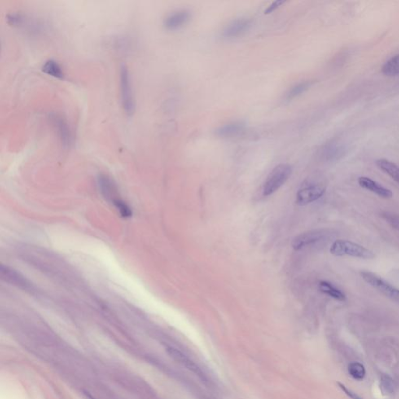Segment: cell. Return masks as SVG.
Masks as SVG:
<instances>
[{"label": "cell", "mask_w": 399, "mask_h": 399, "mask_svg": "<svg viewBox=\"0 0 399 399\" xmlns=\"http://www.w3.org/2000/svg\"><path fill=\"white\" fill-rule=\"evenodd\" d=\"M313 82L311 80H305V81H302V82L295 84L286 93V99L287 101L295 99V98H297L302 94H304V92L307 91L313 85Z\"/></svg>", "instance_id": "obj_17"}, {"label": "cell", "mask_w": 399, "mask_h": 399, "mask_svg": "<svg viewBox=\"0 0 399 399\" xmlns=\"http://www.w3.org/2000/svg\"><path fill=\"white\" fill-rule=\"evenodd\" d=\"M339 387H340L341 390L344 392L345 395H348V397L352 399H363L362 398L360 397L357 394L355 393L354 391H351L350 389L347 388L344 384L341 383H338Z\"/></svg>", "instance_id": "obj_24"}, {"label": "cell", "mask_w": 399, "mask_h": 399, "mask_svg": "<svg viewBox=\"0 0 399 399\" xmlns=\"http://www.w3.org/2000/svg\"><path fill=\"white\" fill-rule=\"evenodd\" d=\"M245 129V124L241 121L231 122L221 126L216 129V135L219 137H231L236 136Z\"/></svg>", "instance_id": "obj_13"}, {"label": "cell", "mask_w": 399, "mask_h": 399, "mask_svg": "<svg viewBox=\"0 0 399 399\" xmlns=\"http://www.w3.org/2000/svg\"><path fill=\"white\" fill-rule=\"evenodd\" d=\"M190 19V14L186 10H176L174 12L168 14L164 18V28L169 31H175L182 28L187 24Z\"/></svg>", "instance_id": "obj_8"}, {"label": "cell", "mask_w": 399, "mask_h": 399, "mask_svg": "<svg viewBox=\"0 0 399 399\" xmlns=\"http://www.w3.org/2000/svg\"><path fill=\"white\" fill-rule=\"evenodd\" d=\"M86 395H87V397H88V399H94V398L92 397L91 395H88V394H86Z\"/></svg>", "instance_id": "obj_26"}, {"label": "cell", "mask_w": 399, "mask_h": 399, "mask_svg": "<svg viewBox=\"0 0 399 399\" xmlns=\"http://www.w3.org/2000/svg\"><path fill=\"white\" fill-rule=\"evenodd\" d=\"M319 290L321 292L327 295L338 301H345L346 299V295H345L343 291H341L339 288L334 286L331 282L327 281H321L319 283Z\"/></svg>", "instance_id": "obj_15"}, {"label": "cell", "mask_w": 399, "mask_h": 399, "mask_svg": "<svg viewBox=\"0 0 399 399\" xmlns=\"http://www.w3.org/2000/svg\"><path fill=\"white\" fill-rule=\"evenodd\" d=\"M292 168L288 164H280L268 175L264 186L263 194L264 196L272 195L286 183L291 176Z\"/></svg>", "instance_id": "obj_4"}, {"label": "cell", "mask_w": 399, "mask_h": 399, "mask_svg": "<svg viewBox=\"0 0 399 399\" xmlns=\"http://www.w3.org/2000/svg\"><path fill=\"white\" fill-rule=\"evenodd\" d=\"M382 218L392 229L399 231V216L391 212H384L382 214Z\"/></svg>", "instance_id": "obj_22"}, {"label": "cell", "mask_w": 399, "mask_h": 399, "mask_svg": "<svg viewBox=\"0 0 399 399\" xmlns=\"http://www.w3.org/2000/svg\"><path fill=\"white\" fill-rule=\"evenodd\" d=\"M41 71L45 73V74L57 79H63L64 77V71L63 67H61L57 61L54 59H49L45 61L41 67Z\"/></svg>", "instance_id": "obj_16"}, {"label": "cell", "mask_w": 399, "mask_h": 399, "mask_svg": "<svg viewBox=\"0 0 399 399\" xmlns=\"http://www.w3.org/2000/svg\"><path fill=\"white\" fill-rule=\"evenodd\" d=\"M376 165L379 169L393 179L395 182L399 183V168L391 161L385 159H378L376 161Z\"/></svg>", "instance_id": "obj_14"}, {"label": "cell", "mask_w": 399, "mask_h": 399, "mask_svg": "<svg viewBox=\"0 0 399 399\" xmlns=\"http://www.w3.org/2000/svg\"><path fill=\"white\" fill-rule=\"evenodd\" d=\"M348 373L355 379L362 380L366 375V369L360 363L353 362L348 366Z\"/></svg>", "instance_id": "obj_20"}, {"label": "cell", "mask_w": 399, "mask_h": 399, "mask_svg": "<svg viewBox=\"0 0 399 399\" xmlns=\"http://www.w3.org/2000/svg\"><path fill=\"white\" fill-rule=\"evenodd\" d=\"M380 387L382 392L386 395H391L395 393V384L393 379L387 374H383L381 378Z\"/></svg>", "instance_id": "obj_19"}, {"label": "cell", "mask_w": 399, "mask_h": 399, "mask_svg": "<svg viewBox=\"0 0 399 399\" xmlns=\"http://www.w3.org/2000/svg\"><path fill=\"white\" fill-rule=\"evenodd\" d=\"M168 352L172 358L174 359L177 362L180 363L182 366H185L186 369L191 371L192 373H194L195 375L198 376L200 378H201L202 380H206L204 372L202 371L201 369L193 360H190L187 356L174 348H168Z\"/></svg>", "instance_id": "obj_11"}, {"label": "cell", "mask_w": 399, "mask_h": 399, "mask_svg": "<svg viewBox=\"0 0 399 399\" xmlns=\"http://www.w3.org/2000/svg\"><path fill=\"white\" fill-rule=\"evenodd\" d=\"M251 20L247 18H240L229 23L222 32V37L227 39H233L243 36L250 29Z\"/></svg>", "instance_id": "obj_7"}, {"label": "cell", "mask_w": 399, "mask_h": 399, "mask_svg": "<svg viewBox=\"0 0 399 399\" xmlns=\"http://www.w3.org/2000/svg\"><path fill=\"white\" fill-rule=\"evenodd\" d=\"M120 89L123 109L127 116H132L136 110L135 96L131 74L125 64L120 67Z\"/></svg>", "instance_id": "obj_1"}, {"label": "cell", "mask_w": 399, "mask_h": 399, "mask_svg": "<svg viewBox=\"0 0 399 399\" xmlns=\"http://www.w3.org/2000/svg\"><path fill=\"white\" fill-rule=\"evenodd\" d=\"M392 274H393L394 277H395L396 279L399 281V269H398V270H394L393 272H392Z\"/></svg>", "instance_id": "obj_25"}, {"label": "cell", "mask_w": 399, "mask_h": 399, "mask_svg": "<svg viewBox=\"0 0 399 399\" xmlns=\"http://www.w3.org/2000/svg\"><path fill=\"white\" fill-rule=\"evenodd\" d=\"M358 183L360 187L374 193L380 198L388 199L393 197V192L391 191L390 189L384 187L382 186L381 184L376 182L375 180H372L366 176L359 177Z\"/></svg>", "instance_id": "obj_9"}, {"label": "cell", "mask_w": 399, "mask_h": 399, "mask_svg": "<svg viewBox=\"0 0 399 399\" xmlns=\"http://www.w3.org/2000/svg\"><path fill=\"white\" fill-rule=\"evenodd\" d=\"M360 275L362 277L363 279L372 287L381 291L382 294L391 299V300L399 304V290L398 288L392 286L391 284L383 279L378 274H374L369 271H361Z\"/></svg>", "instance_id": "obj_5"}, {"label": "cell", "mask_w": 399, "mask_h": 399, "mask_svg": "<svg viewBox=\"0 0 399 399\" xmlns=\"http://www.w3.org/2000/svg\"><path fill=\"white\" fill-rule=\"evenodd\" d=\"M382 73L387 76L399 75V55H395L383 64Z\"/></svg>", "instance_id": "obj_18"}, {"label": "cell", "mask_w": 399, "mask_h": 399, "mask_svg": "<svg viewBox=\"0 0 399 399\" xmlns=\"http://www.w3.org/2000/svg\"><path fill=\"white\" fill-rule=\"evenodd\" d=\"M286 2V1L283 0H276L274 2H272L270 6H268L266 10H264V14H269L275 11L277 9L279 8L280 6H282Z\"/></svg>", "instance_id": "obj_23"}, {"label": "cell", "mask_w": 399, "mask_h": 399, "mask_svg": "<svg viewBox=\"0 0 399 399\" xmlns=\"http://www.w3.org/2000/svg\"><path fill=\"white\" fill-rule=\"evenodd\" d=\"M51 120L57 130V133L59 134L62 144L65 147H70V145L72 144L73 136L67 122L62 116L57 114L52 115Z\"/></svg>", "instance_id": "obj_10"}, {"label": "cell", "mask_w": 399, "mask_h": 399, "mask_svg": "<svg viewBox=\"0 0 399 399\" xmlns=\"http://www.w3.org/2000/svg\"><path fill=\"white\" fill-rule=\"evenodd\" d=\"M98 185L100 191L107 200H110L113 204L120 198L116 197L117 188L113 180L106 174H101L98 177Z\"/></svg>", "instance_id": "obj_12"}, {"label": "cell", "mask_w": 399, "mask_h": 399, "mask_svg": "<svg viewBox=\"0 0 399 399\" xmlns=\"http://www.w3.org/2000/svg\"><path fill=\"white\" fill-rule=\"evenodd\" d=\"M325 236L326 233L323 230L306 232L295 237L291 245L295 251H299L301 249L318 243L325 238Z\"/></svg>", "instance_id": "obj_6"}, {"label": "cell", "mask_w": 399, "mask_h": 399, "mask_svg": "<svg viewBox=\"0 0 399 399\" xmlns=\"http://www.w3.org/2000/svg\"><path fill=\"white\" fill-rule=\"evenodd\" d=\"M326 190L323 182L308 179L306 180L299 187L296 194L295 203L299 206H305L311 204L321 198Z\"/></svg>", "instance_id": "obj_3"}, {"label": "cell", "mask_w": 399, "mask_h": 399, "mask_svg": "<svg viewBox=\"0 0 399 399\" xmlns=\"http://www.w3.org/2000/svg\"><path fill=\"white\" fill-rule=\"evenodd\" d=\"M330 253L335 256H352L363 260H372L375 257L374 253L369 249L345 239L335 240L331 244Z\"/></svg>", "instance_id": "obj_2"}, {"label": "cell", "mask_w": 399, "mask_h": 399, "mask_svg": "<svg viewBox=\"0 0 399 399\" xmlns=\"http://www.w3.org/2000/svg\"><path fill=\"white\" fill-rule=\"evenodd\" d=\"M26 18L24 14L20 12H12L6 17V21L10 25L18 27L22 25L25 21Z\"/></svg>", "instance_id": "obj_21"}]
</instances>
